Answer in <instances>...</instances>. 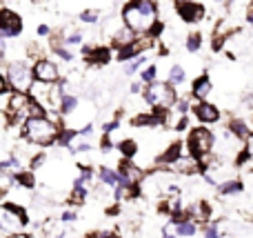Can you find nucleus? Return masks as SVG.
<instances>
[{
    "instance_id": "1",
    "label": "nucleus",
    "mask_w": 253,
    "mask_h": 238,
    "mask_svg": "<svg viewBox=\"0 0 253 238\" xmlns=\"http://www.w3.org/2000/svg\"><path fill=\"white\" fill-rule=\"evenodd\" d=\"M65 127L51 120L49 116H29V118L22 123V132L20 136L27 138L31 145L38 147H49V145H58V138L60 132Z\"/></svg>"
},
{
    "instance_id": "2",
    "label": "nucleus",
    "mask_w": 253,
    "mask_h": 238,
    "mask_svg": "<svg viewBox=\"0 0 253 238\" xmlns=\"http://www.w3.org/2000/svg\"><path fill=\"white\" fill-rule=\"evenodd\" d=\"M158 20L156 0H129L123 7V22L138 36H144Z\"/></svg>"
},
{
    "instance_id": "3",
    "label": "nucleus",
    "mask_w": 253,
    "mask_h": 238,
    "mask_svg": "<svg viewBox=\"0 0 253 238\" xmlns=\"http://www.w3.org/2000/svg\"><path fill=\"white\" fill-rule=\"evenodd\" d=\"M184 145H187L189 154H191L193 158H198V163H200V167H202V174H207L213 167V163H211V151H213V145H215V136L211 129H207L205 125L193 127L191 132H189Z\"/></svg>"
},
{
    "instance_id": "4",
    "label": "nucleus",
    "mask_w": 253,
    "mask_h": 238,
    "mask_svg": "<svg viewBox=\"0 0 253 238\" xmlns=\"http://www.w3.org/2000/svg\"><path fill=\"white\" fill-rule=\"evenodd\" d=\"M142 98H144V102L151 107H156V105L173 107L175 100H178V92H175V85H171L169 80H167V83L156 80V83H151V85H144Z\"/></svg>"
},
{
    "instance_id": "5",
    "label": "nucleus",
    "mask_w": 253,
    "mask_h": 238,
    "mask_svg": "<svg viewBox=\"0 0 253 238\" xmlns=\"http://www.w3.org/2000/svg\"><path fill=\"white\" fill-rule=\"evenodd\" d=\"M4 76L13 85L16 92H29L34 85V67L27 65V60H11L4 67Z\"/></svg>"
},
{
    "instance_id": "6",
    "label": "nucleus",
    "mask_w": 253,
    "mask_h": 238,
    "mask_svg": "<svg viewBox=\"0 0 253 238\" xmlns=\"http://www.w3.org/2000/svg\"><path fill=\"white\" fill-rule=\"evenodd\" d=\"M175 13L184 25H196V22L205 20L207 9L205 4L196 2V0H175Z\"/></svg>"
},
{
    "instance_id": "7",
    "label": "nucleus",
    "mask_w": 253,
    "mask_h": 238,
    "mask_svg": "<svg viewBox=\"0 0 253 238\" xmlns=\"http://www.w3.org/2000/svg\"><path fill=\"white\" fill-rule=\"evenodd\" d=\"M25 25H22V18L16 11H11L9 7L0 9V38H18L22 34Z\"/></svg>"
},
{
    "instance_id": "8",
    "label": "nucleus",
    "mask_w": 253,
    "mask_h": 238,
    "mask_svg": "<svg viewBox=\"0 0 253 238\" xmlns=\"http://www.w3.org/2000/svg\"><path fill=\"white\" fill-rule=\"evenodd\" d=\"M118 172H120V178H123L120 183H131V185H142L144 178H147V172L142 167H138L133 163V158H125V156L118 163Z\"/></svg>"
},
{
    "instance_id": "9",
    "label": "nucleus",
    "mask_w": 253,
    "mask_h": 238,
    "mask_svg": "<svg viewBox=\"0 0 253 238\" xmlns=\"http://www.w3.org/2000/svg\"><path fill=\"white\" fill-rule=\"evenodd\" d=\"M31 67H34V78L40 80V83H58L60 80V69L49 58H40Z\"/></svg>"
},
{
    "instance_id": "10",
    "label": "nucleus",
    "mask_w": 253,
    "mask_h": 238,
    "mask_svg": "<svg viewBox=\"0 0 253 238\" xmlns=\"http://www.w3.org/2000/svg\"><path fill=\"white\" fill-rule=\"evenodd\" d=\"M83 53H84V60L93 67H105V65H109L111 58H114L111 47H107V45H96V47L83 45Z\"/></svg>"
},
{
    "instance_id": "11",
    "label": "nucleus",
    "mask_w": 253,
    "mask_h": 238,
    "mask_svg": "<svg viewBox=\"0 0 253 238\" xmlns=\"http://www.w3.org/2000/svg\"><path fill=\"white\" fill-rule=\"evenodd\" d=\"M191 114L200 120L202 125H209V123H218L222 118V111L213 105V102H207V100H198L196 105L191 107Z\"/></svg>"
},
{
    "instance_id": "12",
    "label": "nucleus",
    "mask_w": 253,
    "mask_h": 238,
    "mask_svg": "<svg viewBox=\"0 0 253 238\" xmlns=\"http://www.w3.org/2000/svg\"><path fill=\"white\" fill-rule=\"evenodd\" d=\"M169 169H173L175 174H184V176H193V174H202V167L198 163V158H193L191 154L189 156H180Z\"/></svg>"
},
{
    "instance_id": "13",
    "label": "nucleus",
    "mask_w": 253,
    "mask_h": 238,
    "mask_svg": "<svg viewBox=\"0 0 253 238\" xmlns=\"http://www.w3.org/2000/svg\"><path fill=\"white\" fill-rule=\"evenodd\" d=\"M211 89H213V83H211L209 74H202V76H198V78L193 80V85H191V96L198 98V100H205V98L211 94Z\"/></svg>"
},
{
    "instance_id": "14",
    "label": "nucleus",
    "mask_w": 253,
    "mask_h": 238,
    "mask_svg": "<svg viewBox=\"0 0 253 238\" xmlns=\"http://www.w3.org/2000/svg\"><path fill=\"white\" fill-rule=\"evenodd\" d=\"M182 143L180 141H175V143H171L169 147H167V151L165 154H160L158 156V165H165V167H171V165L175 163V160L182 156Z\"/></svg>"
},
{
    "instance_id": "15",
    "label": "nucleus",
    "mask_w": 253,
    "mask_h": 238,
    "mask_svg": "<svg viewBox=\"0 0 253 238\" xmlns=\"http://www.w3.org/2000/svg\"><path fill=\"white\" fill-rule=\"evenodd\" d=\"M98 176H100V183H102V185L114 187V190L120 185V181H123V178H120V172H118V169H109V167H105V165L98 169Z\"/></svg>"
},
{
    "instance_id": "16",
    "label": "nucleus",
    "mask_w": 253,
    "mask_h": 238,
    "mask_svg": "<svg viewBox=\"0 0 253 238\" xmlns=\"http://www.w3.org/2000/svg\"><path fill=\"white\" fill-rule=\"evenodd\" d=\"M227 132L231 134V136L240 138V141H247V138L251 136V132H249V127H247V123H245V120H240V118H231V120H229Z\"/></svg>"
},
{
    "instance_id": "17",
    "label": "nucleus",
    "mask_w": 253,
    "mask_h": 238,
    "mask_svg": "<svg viewBox=\"0 0 253 238\" xmlns=\"http://www.w3.org/2000/svg\"><path fill=\"white\" fill-rule=\"evenodd\" d=\"M89 198V191L84 185H71V194H69V200L67 203L71 207H78V205H84V200Z\"/></svg>"
},
{
    "instance_id": "18",
    "label": "nucleus",
    "mask_w": 253,
    "mask_h": 238,
    "mask_svg": "<svg viewBox=\"0 0 253 238\" xmlns=\"http://www.w3.org/2000/svg\"><path fill=\"white\" fill-rule=\"evenodd\" d=\"M131 125H133V127L147 129V127H158L160 123L156 120L153 111H142V114H138V116H133V118H131Z\"/></svg>"
},
{
    "instance_id": "19",
    "label": "nucleus",
    "mask_w": 253,
    "mask_h": 238,
    "mask_svg": "<svg viewBox=\"0 0 253 238\" xmlns=\"http://www.w3.org/2000/svg\"><path fill=\"white\" fill-rule=\"evenodd\" d=\"M242 190H245V185H242V181H238V178H233V181H222V183L218 185V194H220V196L240 194Z\"/></svg>"
},
{
    "instance_id": "20",
    "label": "nucleus",
    "mask_w": 253,
    "mask_h": 238,
    "mask_svg": "<svg viewBox=\"0 0 253 238\" xmlns=\"http://www.w3.org/2000/svg\"><path fill=\"white\" fill-rule=\"evenodd\" d=\"M116 147L120 149V154H123L125 158H135V156H138V143H135L133 138H123Z\"/></svg>"
},
{
    "instance_id": "21",
    "label": "nucleus",
    "mask_w": 253,
    "mask_h": 238,
    "mask_svg": "<svg viewBox=\"0 0 253 238\" xmlns=\"http://www.w3.org/2000/svg\"><path fill=\"white\" fill-rule=\"evenodd\" d=\"M13 178H16V185L20 187H27V190H31V187L36 185V178H34V169H18L16 174H13Z\"/></svg>"
},
{
    "instance_id": "22",
    "label": "nucleus",
    "mask_w": 253,
    "mask_h": 238,
    "mask_svg": "<svg viewBox=\"0 0 253 238\" xmlns=\"http://www.w3.org/2000/svg\"><path fill=\"white\" fill-rule=\"evenodd\" d=\"M78 109V96L76 94H65V98H62V105H60V114L62 116H71L74 111Z\"/></svg>"
},
{
    "instance_id": "23",
    "label": "nucleus",
    "mask_w": 253,
    "mask_h": 238,
    "mask_svg": "<svg viewBox=\"0 0 253 238\" xmlns=\"http://www.w3.org/2000/svg\"><path fill=\"white\" fill-rule=\"evenodd\" d=\"M173 227H175V236H196V232H198V225L191 218H184V221H180Z\"/></svg>"
},
{
    "instance_id": "24",
    "label": "nucleus",
    "mask_w": 253,
    "mask_h": 238,
    "mask_svg": "<svg viewBox=\"0 0 253 238\" xmlns=\"http://www.w3.org/2000/svg\"><path fill=\"white\" fill-rule=\"evenodd\" d=\"M2 207H7L9 212H13L18 218H20V223H22V227H27L29 225V214H27V209L22 207V205H16V203H9V200H4L2 203Z\"/></svg>"
},
{
    "instance_id": "25",
    "label": "nucleus",
    "mask_w": 253,
    "mask_h": 238,
    "mask_svg": "<svg viewBox=\"0 0 253 238\" xmlns=\"http://www.w3.org/2000/svg\"><path fill=\"white\" fill-rule=\"evenodd\" d=\"M187 51L189 53H198L200 51V47H202V34L200 31H191V34L187 36Z\"/></svg>"
},
{
    "instance_id": "26",
    "label": "nucleus",
    "mask_w": 253,
    "mask_h": 238,
    "mask_svg": "<svg viewBox=\"0 0 253 238\" xmlns=\"http://www.w3.org/2000/svg\"><path fill=\"white\" fill-rule=\"evenodd\" d=\"M147 60H149V58L142 53V56H138V58H133V60L125 62V74H126V76H133L135 71H140L144 65H147Z\"/></svg>"
},
{
    "instance_id": "27",
    "label": "nucleus",
    "mask_w": 253,
    "mask_h": 238,
    "mask_svg": "<svg viewBox=\"0 0 253 238\" xmlns=\"http://www.w3.org/2000/svg\"><path fill=\"white\" fill-rule=\"evenodd\" d=\"M184 80H187L184 67H180V65H171V69H169V83H171V85H182Z\"/></svg>"
},
{
    "instance_id": "28",
    "label": "nucleus",
    "mask_w": 253,
    "mask_h": 238,
    "mask_svg": "<svg viewBox=\"0 0 253 238\" xmlns=\"http://www.w3.org/2000/svg\"><path fill=\"white\" fill-rule=\"evenodd\" d=\"M156 80H158V67L156 65H149L147 69L140 71V83L151 85V83H156Z\"/></svg>"
},
{
    "instance_id": "29",
    "label": "nucleus",
    "mask_w": 253,
    "mask_h": 238,
    "mask_svg": "<svg viewBox=\"0 0 253 238\" xmlns=\"http://www.w3.org/2000/svg\"><path fill=\"white\" fill-rule=\"evenodd\" d=\"M173 114H178V116H189V111H191V102L187 100V98H178L175 100V105H173Z\"/></svg>"
},
{
    "instance_id": "30",
    "label": "nucleus",
    "mask_w": 253,
    "mask_h": 238,
    "mask_svg": "<svg viewBox=\"0 0 253 238\" xmlns=\"http://www.w3.org/2000/svg\"><path fill=\"white\" fill-rule=\"evenodd\" d=\"M162 34H165V22H162V20H156V22L151 25V29H149L144 36H149V38H153V40H160Z\"/></svg>"
},
{
    "instance_id": "31",
    "label": "nucleus",
    "mask_w": 253,
    "mask_h": 238,
    "mask_svg": "<svg viewBox=\"0 0 253 238\" xmlns=\"http://www.w3.org/2000/svg\"><path fill=\"white\" fill-rule=\"evenodd\" d=\"M44 163H47V154H44V151H38V154H36V156H31L29 169H34V172H36V169H40Z\"/></svg>"
},
{
    "instance_id": "32",
    "label": "nucleus",
    "mask_w": 253,
    "mask_h": 238,
    "mask_svg": "<svg viewBox=\"0 0 253 238\" xmlns=\"http://www.w3.org/2000/svg\"><path fill=\"white\" fill-rule=\"evenodd\" d=\"M80 20L87 22V25H96V22H98V11H91V9H84V11L80 13Z\"/></svg>"
},
{
    "instance_id": "33",
    "label": "nucleus",
    "mask_w": 253,
    "mask_h": 238,
    "mask_svg": "<svg viewBox=\"0 0 253 238\" xmlns=\"http://www.w3.org/2000/svg\"><path fill=\"white\" fill-rule=\"evenodd\" d=\"M78 167H80V178L84 181V185H87V183H91V178H93V169H91V167H87L84 163H78Z\"/></svg>"
},
{
    "instance_id": "34",
    "label": "nucleus",
    "mask_w": 253,
    "mask_h": 238,
    "mask_svg": "<svg viewBox=\"0 0 253 238\" xmlns=\"http://www.w3.org/2000/svg\"><path fill=\"white\" fill-rule=\"evenodd\" d=\"M205 238H222V236H220V230H218V225H215V223H207Z\"/></svg>"
},
{
    "instance_id": "35",
    "label": "nucleus",
    "mask_w": 253,
    "mask_h": 238,
    "mask_svg": "<svg viewBox=\"0 0 253 238\" xmlns=\"http://www.w3.org/2000/svg\"><path fill=\"white\" fill-rule=\"evenodd\" d=\"M78 45H83V34L80 31L67 36V47H78Z\"/></svg>"
},
{
    "instance_id": "36",
    "label": "nucleus",
    "mask_w": 253,
    "mask_h": 238,
    "mask_svg": "<svg viewBox=\"0 0 253 238\" xmlns=\"http://www.w3.org/2000/svg\"><path fill=\"white\" fill-rule=\"evenodd\" d=\"M116 129H120V118H114V120H109V123L102 125V132L105 134H114Z\"/></svg>"
},
{
    "instance_id": "37",
    "label": "nucleus",
    "mask_w": 253,
    "mask_h": 238,
    "mask_svg": "<svg viewBox=\"0 0 253 238\" xmlns=\"http://www.w3.org/2000/svg\"><path fill=\"white\" fill-rule=\"evenodd\" d=\"M189 127V116H178V123L173 125L175 132H184V129Z\"/></svg>"
},
{
    "instance_id": "38",
    "label": "nucleus",
    "mask_w": 253,
    "mask_h": 238,
    "mask_svg": "<svg viewBox=\"0 0 253 238\" xmlns=\"http://www.w3.org/2000/svg\"><path fill=\"white\" fill-rule=\"evenodd\" d=\"M100 147H102V151H105V154H107V151H111V149H114V141H111V138H109V134H105V136H102V141H100Z\"/></svg>"
},
{
    "instance_id": "39",
    "label": "nucleus",
    "mask_w": 253,
    "mask_h": 238,
    "mask_svg": "<svg viewBox=\"0 0 253 238\" xmlns=\"http://www.w3.org/2000/svg\"><path fill=\"white\" fill-rule=\"evenodd\" d=\"M76 218H78V214H76L74 209H67V212H62L60 221H62V223H71V221H76Z\"/></svg>"
},
{
    "instance_id": "40",
    "label": "nucleus",
    "mask_w": 253,
    "mask_h": 238,
    "mask_svg": "<svg viewBox=\"0 0 253 238\" xmlns=\"http://www.w3.org/2000/svg\"><path fill=\"white\" fill-rule=\"evenodd\" d=\"M245 20L249 22V25L253 27V0L249 2V7H247V11H245Z\"/></svg>"
},
{
    "instance_id": "41",
    "label": "nucleus",
    "mask_w": 253,
    "mask_h": 238,
    "mask_svg": "<svg viewBox=\"0 0 253 238\" xmlns=\"http://www.w3.org/2000/svg\"><path fill=\"white\" fill-rule=\"evenodd\" d=\"M36 34H38L40 38H44V36H51V29H49V25H40Z\"/></svg>"
},
{
    "instance_id": "42",
    "label": "nucleus",
    "mask_w": 253,
    "mask_h": 238,
    "mask_svg": "<svg viewBox=\"0 0 253 238\" xmlns=\"http://www.w3.org/2000/svg\"><path fill=\"white\" fill-rule=\"evenodd\" d=\"M142 85H144V83H133V85H131V94H140Z\"/></svg>"
},
{
    "instance_id": "43",
    "label": "nucleus",
    "mask_w": 253,
    "mask_h": 238,
    "mask_svg": "<svg viewBox=\"0 0 253 238\" xmlns=\"http://www.w3.org/2000/svg\"><path fill=\"white\" fill-rule=\"evenodd\" d=\"M245 143H247V149H249V151H251V156H253V132H251V136L247 138Z\"/></svg>"
},
{
    "instance_id": "44",
    "label": "nucleus",
    "mask_w": 253,
    "mask_h": 238,
    "mask_svg": "<svg viewBox=\"0 0 253 238\" xmlns=\"http://www.w3.org/2000/svg\"><path fill=\"white\" fill-rule=\"evenodd\" d=\"M100 238H118L114 232H100Z\"/></svg>"
},
{
    "instance_id": "45",
    "label": "nucleus",
    "mask_w": 253,
    "mask_h": 238,
    "mask_svg": "<svg viewBox=\"0 0 253 238\" xmlns=\"http://www.w3.org/2000/svg\"><path fill=\"white\" fill-rule=\"evenodd\" d=\"M162 238H175V234H162Z\"/></svg>"
}]
</instances>
